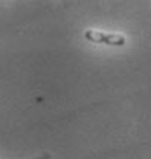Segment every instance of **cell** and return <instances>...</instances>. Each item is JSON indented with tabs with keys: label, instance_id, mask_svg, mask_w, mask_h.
Listing matches in <instances>:
<instances>
[{
	"label": "cell",
	"instance_id": "1",
	"mask_svg": "<svg viewBox=\"0 0 151 159\" xmlns=\"http://www.w3.org/2000/svg\"><path fill=\"white\" fill-rule=\"evenodd\" d=\"M84 37L92 43H104L110 46H124L127 43L125 37L121 34H109V32L95 31V29H87L84 32Z\"/></svg>",
	"mask_w": 151,
	"mask_h": 159
}]
</instances>
